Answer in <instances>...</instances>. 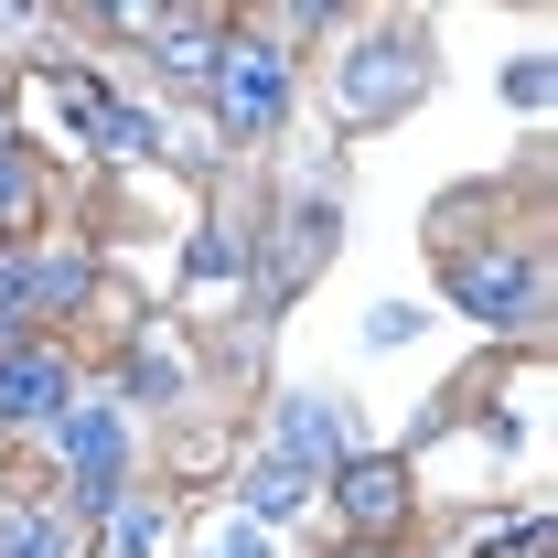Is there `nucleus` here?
Segmentation results:
<instances>
[{
	"label": "nucleus",
	"instance_id": "obj_1",
	"mask_svg": "<svg viewBox=\"0 0 558 558\" xmlns=\"http://www.w3.org/2000/svg\"><path fill=\"white\" fill-rule=\"evenodd\" d=\"M75 290H86V258L54 247V258H0V344H22V323L33 312H65Z\"/></svg>",
	"mask_w": 558,
	"mask_h": 558
},
{
	"label": "nucleus",
	"instance_id": "obj_2",
	"mask_svg": "<svg viewBox=\"0 0 558 558\" xmlns=\"http://www.w3.org/2000/svg\"><path fill=\"white\" fill-rule=\"evenodd\" d=\"M215 108H226V130H269V119H279V54H269V44L215 54Z\"/></svg>",
	"mask_w": 558,
	"mask_h": 558
},
{
	"label": "nucleus",
	"instance_id": "obj_3",
	"mask_svg": "<svg viewBox=\"0 0 558 558\" xmlns=\"http://www.w3.org/2000/svg\"><path fill=\"white\" fill-rule=\"evenodd\" d=\"M451 290H462V312H484V323H515V312L537 301L526 258H462V269H451Z\"/></svg>",
	"mask_w": 558,
	"mask_h": 558
},
{
	"label": "nucleus",
	"instance_id": "obj_4",
	"mask_svg": "<svg viewBox=\"0 0 558 558\" xmlns=\"http://www.w3.org/2000/svg\"><path fill=\"white\" fill-rule=\"evenodd\" d=\"M65 451H75V505H108V494H119V418L86 409Z\"/></svg>",
	"mask_w": 558,
	"mask_h": 558
},
{
	"label": "nucleus",
	"instance_id": "obj_5",
	"mask_svg": "<svg viewBox=\"0 0 558 558\" xmlns=\"http://www.w3.org/2000/svg\"><path fill=\"white\" fill-rule=\"evenodd\" d=\"M65 398V365L54 354H0V418H33Z\"/></svg>",
	"mask_w": 558,
	"mask_h": 558
},
{
	"label": "nucleus",
	"instance_id": "obj_6",
	"mask_svg": "<svg viewBox=\"0 0 558 558\" xmlns=\"http://www.w3.org/2000/svg\"><path fill=\"white\" fill-rule=\"evenodd\" d=\"M333 440H344V429H333V409H323V398H290V418H279V462H290V473L333 462Z\"/></svg>",
	"mask_w": 558,
	"mask_h": 558
},
{
	"label": "nucleus",
	"instance_id": "obj_7",
	"mask_svg": "<svg viewBox=\"0 0 558 558\" xmlns=\"http://www.w3.org/2000/svg\"><path fill=\"white\" fill-rule=\"evenodd\" d=\"M398 462H344V515L354 526H398Z\"/></svg>",
	"mask_w": 558,
	"mask_h": 558
},
{
	"label": "nucleus",
	"instance_id": "obj_8",
	"mask_svg": "<svg viewBox=\"0 0 558 558\" xmlns=\"http://www.w3.org/2000/svg\"><path fill=\"white\" fill-rule=\"evenodd\" d=\"M398 86H409V65H398V44H376V54H354V75H344V97H354V108H387Z\"/></svg>",
	"mask_w": 558,
	"mask_h": 558
},
{
	"label": "nucleus",
	"instance_id": "obj_9",
	"mask_svg": "<svg viewBox=\"0 0 558 558\" xmlns=\"http://www.w3.org/2000/svg\"><path fill=\"white\" fill-rule=\"evenodd\" d=\"M301 484H312V473H290V462L247 473V515H290V505H301Z\"/></svg>",
	"mask_w": 558,
	"mask_h": 558
},
{
	"label": "nucleus",
	"instance_id": "obj_10",
	"mask_svg": "<svg viewBox=\"0 0 558 558\" xmlns=\"http://www.w3.org/2000/svg\"><path fill=\"white\" fill-rule=\"evenodd\" d=\"M0 558H65V515H22V526H11V548Z\"/></svg>",
	"mask_w": 558,
	"mask_h": 558
},
{
	"label": "nucleus",
	"instance_id": "obj_11",
	"mask_svg": "<svg viewBox=\"0 0 558 558\" xmlns=\"http://www.w3.org/2000/svg\"><path fill=\"white\" fill-rule=\"evenodd\" d=\"M97 140H108V150H161V119H140V108H108V119H97Z\"/></svg>",
	"mask_w": 558,
	"mask_h": 558
},
{
	"label": "nucleus",
	"instance_id": "obj_12",
	"mask_svg": "<svg viewBox=\"0 0 558 558\" xmlns=\"http://www.w3.org/2000/svg\"><path fill=\"white\" fill-rule=\"evenodd\" d=\"M215 65V33H194V22H183V33H172V75H205Z\"/></svg>",
	"mask_w": 558,
	"mask_h": 558
},
{
	"label": "nucleus",
	"instance_id": "obj_13",
	"mask_svg": "<svg viewBox=\"0 0 558 558\" xmlns=\"http://www.w3.org/2000/svg\"><path fill=\"white\" fill-rule=\"evenodd\" d=\"M150 548H161V515H140V505H130V515H119V558H150Z\"/></svg>",
	"mask_w": 558,
	"mask_h": 558
},
{
	"label": "nucleus",
	"instance_id": "obj_14",
	"mask_svg": "<svg viewBox=\"0 0 558 558\" xmlns=\"http://www.w3.org/2000/svg\"><path fill=\"white\" fill-rule=\"evenodd\" d=\"M215 558H279V548L258 537V526H226V537H215Z\"/></svg>",
	"mask_w": 558,
	"mask_h": 558
}]
</instances>
